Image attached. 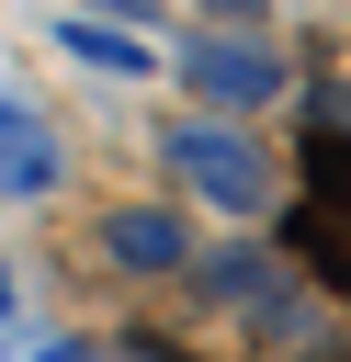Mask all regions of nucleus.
Here are the masks:
<instances>
[{
	"label": "nucleus",
	"mask_w": 351,
	"mask_h": 362,
	"mask_svg": "<svg viewBox=\"0 0 351 362\" xmlns=\"http://www.w3.org/2000/svg\"><path fill=\"white\" fill-rule=\"evenodd\" d=\"M294 249H306V260H317V272L351 294V192H317V204L294 215Z\"/></svg>",
	"instance_id": "nucleus-1"
},
{
	"label": "nucleus",
	"mask_w": 351,
	"mask_h": 362,
	"mask_svg": "<svg viewBox=\"0 0 351 362\" xmlns=\"http://www.w3.org/2000/svg\"><path fill=\"white\" fill-rule=\"evenodd\" d=\"M226 11H249V0H226Z\"/></svg>",
	"instance_id": "nucleus-3"
},
{
	"label": "nucleus",
	"mask_w": 351,
	"mask_h": 362,
	"mask_svg": "<svg viewBox=\"0 0 351 362\" xmlns=\"http://www.w3.org/2000/svg\"><path fill=\"white\" fill-rule=\"evenodd\" d=\"M113 238H125V260H147V272H159V260H170V226H159V215H125V226H113Z\"/></svg>",
	"instance_id": "nucleus-2"
},
{
	"label": "nucleus",
	"mask_w": 351,
	"mask_h": 362,
	"mask_svg": "<svg viewBox=\"0 0 351 362\" xmlns=\"http://www.w3.org/2000/svg\"><path fill=\"white\" fill-rule=\"evenodd\" d=\"M125 11H136V0H125Z\"/></svg>",
	"instance_id": "nucleus-4"
}]
</instances>
